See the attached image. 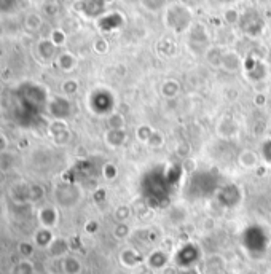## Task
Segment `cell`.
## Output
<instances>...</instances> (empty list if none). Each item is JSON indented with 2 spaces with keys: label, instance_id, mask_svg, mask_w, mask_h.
I'll return each mask as SVG.
<instances>
[{
  "label": "cell",
  "instance_id": "obj_8",
  "mask_svg": "<svg viewBox=\"0 0 271 274\" xmlns=\"http://www.w3.org/2000/svg\"><path fill=\"white\" fill-rule=\"evenodd\" d=\"M243 57L236 53V51H225L223 53V59H222V69L228 70V72H236V70L243 69Z\"/></svg>",
  "mask_w": 271,
  "mask_h": 274
},
{
  "label": "cell",
  "instance_id": "obj_19",
  "mask_svg": "<svg viewBox=\"0 0 271 274\" xmlns=\"http://www.w3.org/2000/svg\"><path fill=\"white\" fill-rule=\"evenodd\" d=\"M153 131H155V128H152L150 125L144 123V125H139L136 128V137L139 142H142V144L147 145V142L150 140L152 134H153Z\"/></svg>",
  "mask_w": 271,
  "mask_h": 274
},
{
  "label": "cell",
  "instance_id": "obj_29",
  "mask_svg": "<svg viewBox=\"0 0 271 274\" xmlns=\"http://www.w3.org/2000/svg\"><path fill=\"white\" fill-rule=\"evenodd\" d=\"M94 50H96L98 53L104 54V53H107L109 51V42L105 40V39H98L96 42H94Z\"/></svg>",
  "mask_w": 271,
  "mask_h": 274
},
{
  "label": "cell",
  "instance_id": "obj_14",
  "mask_svg": "<svg viewBox=\"0 0 271 274\" xmlns=\"http://www.w3.org/2000/svg\"><path fill=\"white\" fill-rule=\"evenodd\" d=\"M57 210L53 209V207H45L40 214V220H42V225L43 228H54L56 223H57Z\"/></svg>",
  "mask_w": 271,
  "mask_h": 274
},
{
  "label": "cell",
  "instance_id": "obj_36",
  "mask_svg": "<svg viewBox=\"0 0 271 274\" xmlns=\"http://www.w3.org/2000/svg\"><path fill=\"white\" fill-rule=\"evenodd\" d=\"M180 274H199L196 269H193V268H188V269H184V271H180Z\"/></svg>",
  "mask_w": 271,
  "mask_h": 274
},
{
  "label": "cell",
  "instance_id": "obj_34",
  "mask_svg": "<svg viewBox=\"0 0 271 274\" xmlns=\"http://www.w3.org/2000/svg\"><path fill=\"white\" fill-rule=\"evenodd\" d=\"M136 274H157V271L155 269H152L148 265H142V266H139L137 269H136Z\"/></svg>",
  "mask_w": 271,
  "mask_h": 274
},
{
  "label": "cell",
  "instance_id": "obj_27",
  "mask_svg": "<svg viewBox=\"0 0 271 274\" xmlns=\"http://www.w3.org/2000/svg\"><path fill=\"white\" fill-rule=\"evenodd\" d=\"M180 168H182V171L187 172V174H193L195 169H196V160H193V158H190V157L185 158V160H182Z\"/></svg>",
  "mask_w": 271,
  "mask_h": 274
},
{
  "label": "cell",
  "instance_id": "obj_35",
  "mask_svg": "<svg viewBox=\"0 0 271 274\" xmlns=\"http://www.w3.org/2000/svg\"><path fill=\"white\" fill-rule=\"evenodd\" d=\"M161 274H180V271H179V268H177V266L168 265L164 269H161Z\"/></svg>",
  "mask_w": 271,
  "mask_h": 274
},
{
  "label": "cell",
  "instance_id": "obj_15",
  "mask_svg": "<svg viewBox=\"0 0 271 274\" xmlns=\"http://www.w3.org/2000/svg\"><path fill=\"white\" fill-rule=\"evenodd\" d=\"M53 241H54V236L50 228H42L40 231L35 233V237H34V242L43 249H48Z\"/></svg>",
  "mask_w": 271,
  "mask_h": 274
},
{
  "label": "cell",
  "instance_id": "obj_16",
  "mask_svg": "<svg viewBox=\"0 0 271 274\" xmlns=\"http://www.w3.org/2000/svg\"><path fill=\"white\" fill-rule=\"evenodd\" d=\"M131 225H129L128 222H125V223H116L115 226H113V231H112V234H113V237L116 241H126L129 236H131Z\"/></svg>",
  "mask_w": 271,
  "mask_h": 274
},
{
  "label": "cell",
  "instance_id": "obj_24",
  "mask_svg": "<svg viewBox=\"0 0 271 274\" xmlns=\"http://www.w3.org/2000/svg\"><path fill=\"white\" fill-rule=\"evenodd\" d=\"M140 2L148 11H160L161 8L166 7L168 0H140Z\"/></svg>",
  "mask_w": 271,
  "mask_h": 274
},
{
  "label": "cell",
  "instance_id": "obj_10",
  "mask_svg": "<svg viewBox=\"0 0 271 274\" xmlns=\"http://www.w3.org/2000/svg\"><path fill=\"white\" fill-rule=\"evenodd\" d=\"M190 43H193V48L198 50V46L201 48V51H207V34L201 26H195L192 27V34H190Z\"/></svg>",
  "mask_w": 271,
  "mask_h": 274
},
{
  "label": "cell",
  "instance_id": "obj_39",
  "mask_svg": "<svg viewBox=\"0 0 271 274\" xmlns=\"http://www.w3.org/2000/svg\"><path fill=\"white\" fill-rule=\"evenodd\" d=\"M193 4H199V2H203V0H192Z\"/></svg>",
  "mask_w": 271,
  "mask_h": 274
},
{
  "label": "cell",
  "instance_id": "obj_30",
  "mask_svg": "<svg viewBox=\"0 0 271 274\" xmlns=\"http://www.w3.org/2000/svg\"><path fill=\"white\" fill-rule=\"evenodd\" d=\"M177 157H180L182 160L190 157V145L187 144V142H180L179 147H177Z\"/></svg>",
  "mask_w": 271,
  "mask_h": 274
},
{
  "label": "cell",
  "instance_id": "obj_40",
  "mask_svg": "<svg viewBox=\"0 0 271 274\" xmlns=\"http://www.w3.org/2000/svg\"><path fill=\"white\" fill-rule=\"evenodd\" d=\"M269 59H271V50H269Z\"/></svg>",
  "mask_w": 271,
  "mask_h": 274
},
{
  "label": "cell",
  "instance_id": "obj_25",
  "mask_svg": "<svg viewBox=\"0 0 271 274\" xmlns=\"http://www.w3.org/2000/svg\"><path fill=\"white\" fill-rule=\"evenodd\" d=\"M223 18H225V21L228 22V24H238V22L241 21L239 11H238V10H234V8L227 10L225 13H223Z\"/></svg>",
  "mask_w": 271,
  "mask_h": 274
},
{
  "label": "cell",
  "instance_id": "obj_11",
  "mask_svg": "<svg viewBox=\"0 0 271 274\" xmlns=\"http://www.w3.org/2000/svg\"><path fill=\"white\" fill-rule=\"evenodd\" d=\"M69 249H70L69 242L64 239V237H54V241L48 247V252L54 258H64L69 255Z\"/></svg>",
  "mask_w": 271,
  "mask_h": 274
},
{
  "label": "cell",
  "instance_id": "obj_7",
  "mask_svg": "<svg viewBox=\"0 0 271 274\" xmlns=\"http://www.w3.org/2000/svg\"><path fill=\"white\" fill-rule=\"evenodd\" d=\"M104 139L110 148H122L128 140V133L126 129H109Z\"/></svg>",
  "mask_w": 271,
  "mask_h": 274
},
{
  "label": "cell",
  "instance_id": "obj_9",
  "mask_svg": "<svg viewBox=\"0 0 271 274\" xmlns=\"http://www.w3.org/2000/svg\"><path fill=\"white\" fill-rule=\"evenodd\" d=\"M61 268L64 274H81L83 272V263L75 255H67L61 261Z\"/></svg>",
  "mask_w": 271,
  "mask_h": 274
},
{
  "label": "cell",
  "instance_id": "obj_5",
  "mask_svg": "<svg viewBox=\"0 0 271 274\" xmlns=\"http://www.w3.org/2000/svg\"><path fill=\"white\" fill-rule=\"evenodd\" d=\"M145 265H148L152 269L155 271H161L169 265V254L163 249H157L147 257Z\"/></svg>",
  "mask_w": 271,
  "mask_h": 274
},
{
  "label": "cell",
  "instance_id": "obj_28",
  "mask_svg": "<svg viewBox=\"0 0 271 274\" xmlns=\"http://www.w3.org/2000/svg\"><path fill=\"white\" fill-rule=\"evenodd\" d=\"M262 160L265 161V164L271 166V139H268L262 145Z\"/></svg>",
  "mask_w": 271,
  "mask_h": 274
},
{
  "label": "cell",
  "instance_id": "obj_37",
  "mask_svg": "<svg viewBox=\"0 0 271 274\" xmlns=\"http://www.w3.org/2000/svg\"><path fill=\"white\" fill-rule=\"evenodd\" d=\"M177 2H179L180 5H185V7H187L188 4H192V0H177Z\"/></svg>",
  "mask_w": 271,
  "mask_h": 274
},
{
  "label": "cell",
  "instance_id": "obj_4",
  "mask_svg": "<svg viewBox=\"0 0 271 274\" xmlns=\"http://www.w3.org/2000/svg\"><path fill=\"white\" fill-rule=\"evenodd\" d=\"M120 263H122L125 268L137 269L139 266H142V265L145 263V261H144L142 254H140L137 249H134V247H128V249H125L123 252L120 254Z\"/></svg>",
  "mask_w": 271,
  "mask_h": 274
},
{
  "label": "cell",
  "instance_id": "obj_33",
  "mask_svg": "<svg viewBox=\"0 0 271 274\" xmlns=\"http://www.w3.org/2000/svg\"><path fill=\"white\" fill-rule=\"evenodd\" d=\"M85 230H86V233L94 234V233L99 230V223H98L96 220H89V222L86 223V226H85Z\"/></svg>",
  "mask_w": 271,
  "mask_h": 274
},
{
  "label": "cell",
  "instance_id": "obj_18",
  "mask_svg": "<svg viewBox=\"0 0 271 274\" xmlns=\"http://www.w3.org/2000/svg\"><path fill=\"white\" fill-rule=\"evenodd\" d=\"M109 129H126V118L120 112H113L107 116Z\"/></svg>",
  "mask_w": 271,
  "mask_h": 274
},
{
  "label": "cell",
  "instance_id": "obj_31",
  "mask_svg": "<svg viewBox=\"0 0 271 274\" xmlns=\"http://www.w3.org/2000/svg\"><path fill=\"white\" fill-rule=\"evenodd\" d=\"M77 89H78V83L75 80H69V81L64 83V93L69 94V96H70V94H75Z\"/></svg>",
  "mask_w": 271,
  "mask_h": 274
},
{
  "label": "cell",
  "instance_id": "obj_17",
  "mask_svg": "<svg viewBox=\"0 0 271 274\" xmlns=\"http://www.w3.org/2000/svg\"><path fill=\"white\" fill-rule=\"evenodd\" d=\"M11 274H35V266L29 258H22L11 268Z\"/></svg>",
  "mask_w": 271,
  "mask_h": 274
},
{
  "label": "cell",
  "instance_id": "obj_22",
  "mask_svg": "<svg viewBox=\"0 0 271 274\" xmlns=\"http://www.w3.org/2000/svg\"><path fill=\"white\" fill-rule=\"evenodd\" d=\"M102 177L105 180H115L116 177H118V166L115 163H105L102 166Z\"/></svg>",
  "mask_w": 271,
  "mask_h": 274
},
{
  "label": "cell",
  "instance_id": "obj_23",
  "mask_svg": "<svg viewBox=\"0 0 271 274\" xmlns=\"http://www.w3.org/2000/svg\"><path fill=\"white\" fill-rule=\"evenodd\" d=\"M164 142H166V139H164V134L161 133V131L155 129V131H153L152 137H150V140L147 142V147L158 150V148H161L164 145Z\"/></svg>",
  "mask_w": 271,
  "mask_h": 274
},
{
  "label": "cell",
  "instance_id": "obj_12",
  "mask_svg": "<svg viewBox=\"0 0 271 274\" xmlns=\"http://www.w3.org/2000/svg\"><path fill=\"white\" fill-rule=\"evenodd\" d=\"M161 94H163V98H166V99H175L180 94V83L174 78L166 80L161 85Z\"/></svg>",
  "mask_w": 271,
  "mask_h": 274
},
{
  "label": "cell",
  "instance_id": "obj_2",
  "mask_svg": "<svg viewBox=\"0 0 271 274\" xmlns=\"http://www.w3.org/2000/svg\"><path fill=\"white\" fill-rule=\"evenodd\" d=\"M241 27L243 31L249 35V37H258L263 32V19L258 16V13H254V11H249V13L241 15Z\"/></svg>",
  "mask_w": 271,
  "mask_h": 274
},
{
  "label": "cell",
  "instance_id": "obj_26",
  "mask_svg": "<svg viewBox=\"0 0 271 274\" xmlns=\"http://www.w3.org/2000/svg\"><path fill=\"white\" fill-rule=\"evenodd\" d=\"M59 64L64 70H72L75 67V57L74 56H70L69 53L67 54H63L59 57Z\"/></svg>",
  "mask_w": 271,
  "mask_h": 274
},
{
  "label": "cell",
  "instance_id": "obj_1",
  "mask_svg": "<svg viewBox=\"0 0 271 274\" xmlns=\"http://www.w3.org/2000/svg\"><path fill=\"white\" fill-rule=\"evenodd\" d=\"M164 22L166 26L171 27L174 32H185L187 29L192 27V11L188 10V7L175 4V5H169L166 8V13H164Z\"/></svg>",
  "mask_w": 271,
  "mask_h": 274
},
{
  "label": "cell",
  "instance_id": "obj_3",
  "mask_svg": "<svg viewBox=\"0 0 271 274\" xmlns=\"http://www.w3.org/2000/svg\"><path fill=\"white\" fill-rule=\"evenodd\" d=\"M217 198H219V202L222 206L234 207L236 204H239V201H241V190L236 185L222 187L217 193Z\"/></svg>",
  "mask_w": 271,
  "mask_h": 274
},
{
  "label": "cell",
  "instance_id": "obj_6",
  "mask_svg": "<svg viewBox=\"0 0 271 274\" xmlns=\"http://www.w3.org/2000/svg\"><path fill=\"white\" fill-rule=\"evenodd\" d=\"M260 161H262L260 155L254 150H249V148L243 150L238 155V163L244 169H257L258 166H260Z\"/></svg>",
  "mask_w": 271,
  "mask_h": 274
},
{
  "label": "cell",
  "instance_id": "obj_32",
  "mask_svg": "<svg viewBox=\"0 0 271 274\" xmlns=\"http://www.w3.org/2000/svg\"><path fill=\"white\" fill-rule=\"evenodd\" d=\"M268 104V96L265 93H257L254 96V105L255 107H265Z\"/></svg>",
  "mask_w": 271,
  "mask_h": 274
},
{
  "label": "cell",
  "instance_id": "obj_20",
  "mask_svg": "<svg viewBox=\"0 0 271 274\" xmlns=\"http://www.w3.org/2000/svg\"><path fill=\"white\" fill-rule=\"evenodd\" d=\"M206 59L210 66L214 67H220L222 66V59H223V51L220 48H216V46H212L206 51Z\"/></svg>",
  "mask_w": 271,
  "mask_h": 274
},
{
  "label": "cell",
  "instance_id": "obj_21",
  "mask_svg": "<svg viewBox=\"0 0 271 274\" xmlns=\"http://www.w3.org/2000/svg\"><path fill=\"white\" fill-rule=\"evenodd\" d=\"M131 216H133V209L129 207V206H126V204L118 206V207L115 209V212H113V217H115L116 223L128 222L129 219H131Z\"/></svg>",
  "mask_w": 271,
  "mask_h": 274
},
{
  "label": "cell",
  "instance_id": "obj_13",
  "mask_svg": "<svg viewBox=\"0 0 271 274\" xmlns=\"http://www.w3.org/2000/svg\"><path fill=\"white\" fill-rule=\"evenodd\" d=\"M217 133L219 136L222 137H233L238 134V125L234 120H231V118H225V120H222L220 125L217 126Z\"/></svg>",
  "mask_w": 271,
  "mask_h": 274
},
{
  "label": "cell",
  "instance_id": "obj_38",
  "mask_svg": "<svg viewBox=\"0 0 271 274\" xmlns=\"http://www.w3.org/2000/svg\"><path fill=\"white\" fill-rule=\"evenodd\" d=\"M209 274H223L222 271H212V272H209Z\"/></svg>",
  "mask_w": 271,
  "mask_h": 274
}]
</instances>
